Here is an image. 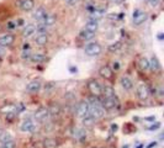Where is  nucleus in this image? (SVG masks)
Listing matches in <instances>:
<instances>
[{"label":"nucleus","mask_w":164,"mask_h":148,"mask_svg":"<svg viewBox=\"0 0 164 148\" xmlns=\"http://www.w3.org/2000/svg\"><path fill=\"white\" fill-rule=\"evenodd\" d=\"M29 59L31 62H34V63H43L46 61V54H43V53H32Z\"/></svg>","instance_id":"b1692460"},{"label":"nucleus","mask_w":164,"mask_h":148,"mask_svg":"<svg viewBox=\"0 0 164 148\" xmlns=\"http://www.w3.org/2000/svg\"><path fill=\"white\" fill-rule=\"evenodd\" d=\"M16 27V22H12V21H9L6 23V29H9V30H14Z\"/></svg>","instance_id":"72a5a7b5"},{"label":"nucleus","mask_w":164,"mask_h":148,"mask_svg":"<svg viewBox=\"0 0 164 148\" xmlns=\"http://www.w3.org/2000/svg\"><path fill=\"white\" fill-rule=\"evenodd\" d=\"M16 5L20 10L25 11V12H30L35 9V0H16Z\"/></svg>","instance_id":"0eeeda50"},{"label":"nucleus","mask_w":164,"mask_h":148,"mask_svg":"<svg viewBox=\"0 0 164 148\" xmlns=\"http://www.w3.org/2000/svg\"><path fill=\"white\" fill-rule=\"evenodd\" d=\"M86 89L89 94L92 95L93 97H100L101 96V92H102V85L97 79L92 78L88 80L86 83Z\"/></svg>","instance_id":"f03ea898"},{"label":"nucleus","mask_w":164,"mask_h":148,"mask_svg":"<svg viewBox=\"0 0 164 148\" xmlns=\"http://www.w3.org/2000/svg\"><path fill=\"white\" fill-rule=\"evenodd\" d=\"M122 47V43L120 42V41H117V42H113V43H111V45H109V47H108V49L110 52H117L119 49Z\"/></svg>","instance_id":"c756f323"},{"label":"nucleus","mask_w":164,"mask_h":148,"mask_svg":"<svg viewBox=\"0 0 164 148\" xmlns=\"http://www.w3.org/2000/svg\"><path fill=\"white\" fill-rule=\"evenodd\" d=\"M20 130L25 133H32V132H35V130H36V123L32 119H25L21 122Z\"/></svg>","instance_id":"6e6552de"},{"label":"nucleus","mask_w":164,"mask_h":148,"mask_svg":"<svg viewBox=\"0 0 164 148\" xmlns=\"http://www.w3.org/2000/svg\"><path fill=\"white\" fill-rule=\"evenodd\" d=\"M64 3L68 4L69 6H75L79 3V0H64Z\"/></svg>","instance_id":"7c9ffc66"},{"label":"nucleus","mask_w":164,"mask_h":148,"mask_svg":"<svg viewBox=\"0 0 164 148\" xmlns=\"http://www.w3.org/2000/svg\"><path fill=\"white\" fill-rule=\"evenodd\" d=\"M56 21H57V16L54 14H46L45 19L42 21H40V22H42L46 27H51L56 23Z\"/></svg>","instance_id":"f3484780"},{"label":"nucleus","mask_w":164,"mask_h":148,"mask_svg":"<svg viewBox=\"0 0 164 148\" xmlns=\"http://www.w3.org/2000/svg\"><path fill=\"white\" fill-rule=\"evenodd\" d=\"M81 120H83V125H84V126H92V125H94V122L96 121V120L94 119V116H92L90 114L85 115V116L81 119Z\"/></svg>","instance_id":"cd10ccee"},{"label":"nucleus","mask_w":164,"mask_h":148,"mask_svg":"<svg viewBox=\"0 0 164 148\" xmlns=\"http://www.w3.org/2000/svg\"><path fill=\"white\" fill-rule=\"evenodd\" d=\"M0 148H5V147L4 146H0Z\"/></svg>","instance_id":"e433bc0d"},{"label":"nucleus","mask_w":164,"mask_h":148,"mask_svg":"<svg viewBox=\"0 0 164 148\" xmlns=\"http://www.w3.org/2000/svg\"><path fill=\"white\" fill-rule=\"evenodd\" d=\"M155 146H157V142H152L149 146H147L146 148H152V147H155Z\"/></svg>","instance_id":"f704fd0d"},{"label":"nucleus","mask_w":164,"mask_h":148,"mask_svg":"<svg viewBox=\"0 0 164 148\" xmlns=\"http://www.w3.org/2000/svg\"><path fill=\"white\" fill-rule=\"evenodd\" d=\"M75 114L78 117H81V119H83L85 115H88L89 114V101L83 100V101L78 103L77 108H75Z\"/></svg>","instance_id":"9d476101"},{"label":"nucleus","mask_w":164,"mask_h":148,"mask_svg":"<svg viewBox=\"0 0 164 148\" xmlns=\"http://www.w3.org/2000/svg\"><path fill=\"white\" fill-rule=\"evenodd\" d=\"M148 19V15L146 11L141 10V9H135L133 15H132V20H133V25L135 26H139L143 22H146V20Z\"/></svg>","instance_id":"423d86ee"},{"label":"nucleus","mask_w":164,"mask_h":148,"mask_svg":"<svg viewBox=\"0 0 164 148\" xmlns=\"http://www.w3.org/2000/svg\"><path fill=\"white\" fill-rule=\"evenodd\" d=\"M99 75L105 80H112L113 79V70L110 65H101L99 69Z\"/></svg>","instance_id":"9b49d317"},{"label":"nucleus","mask_w":164,"mask_h":148,"mask_svg":"<svg viewBox=\"0 0 164 148\" xmlns=\"http://www.w3.org/2000/svg\"><path fill=\"white\" fill-rule=\"evenodd\" d=\"M84 52H85V54H88L90 57H97L101 54L102 47L99 42H89L84 48Z\"/></svg>","instance_id":"20e7f679"},{"label":"nucleus","mask_w":164,"mask_h":148,"mask_svg":"<svg viewBox=\"0 0 164 148\" xmlns=\"http://www.w3.org/2000/svg\"><path fill=\"white\" fill-rule=\"evenodd\" d=\"M136 95L139 100L142 101H146L148 100L149 96H151V89L147 84H139L136 89Z\"/></svg>","instance_id":"39448f33"},{"label":"nucleus","mask_w":164,"mask_h":148,"mask_svg":"<svg viewBox=\"0 0 164 148\" xmlns=\"http://www.w3.org/2000/svg\"><path fill=\"white\" fill-rule=\"evenodd\" d=\"M92 148H96V147H92Z\"/></svg>","instance_id":"58836bf2"},{"label":"nucleus","mask_w":164,"mask_h":148,"mask_svg":"<svg viewBox=\"0 0 164 148\" xmlns=\"http://www.w3.org/2000/svg\"><path fill=\"white\" fill-rule=\"evenodd\" d=\"M47 110H48V112H50V116H53V115H59L61 114V106L58 104H52Z\"/></svg>","instance_id":"bb28decb"},{"label":"nucleus","mask_w":164,"mask_h":148,"mask_svg":"<svg viewBox=\"0 0 164 148\" xmlns=\"http://www.w3.org/2000/svg\"><path fill=\"white\" fill-rule=\"evenodd\" d=\"M94 37H95V34H93V32H90V31H86V30L80 31V34H79V38L83 41H90Z\"/></svg>","instance_id":"a878e982"},{"label":"nucleus","mask_w":164,"mask_h":148,"mask_svg":"<svg viewBox=\"0 0 164 148\" xmlns=\"http://www.w3.org/2000/svg\"><path fill=\"white\" fill-rule=\"evenodd\" d=\"M86 31H90V32H93V34H95V32L99 30V23H97L96 20H89L86 23H85V29Z\"/></svg>","instance_id":"4be33fe9"},{"label":"nucleus","mask_w":164,"mask_h":148,"mask_svg":"<svg viewBox=\"0 0 164 148\" xmlns=\"http://www.w3.org/2000/svg\"><path fill=\"white\" fill-rule=\"evenodd\" d=\"M146 1H147V0H146Z\"/></svg>","instance_id":"ea45409f"},{"label":"nucleus","mask_w":164,"mask_h":148,"mask_svg":"<svg viewBox=\"0 0 164 148\" xmlns=\"http://www.w3.org/2000/svg\"><path fill=\"white\" fill-rule=\"evenodd\" d=\"M120 84L122 86V89H125L126 92H131V90L133 89L135 84H133V80L131 79L130 77L127 75H122L121 79H120Z\"/></svg>","instance_id":"f8f14e48"},{"label":"nucleus","mask_w":164,"mask_h":148,"mask_svg":"<svg viewBox=\"0 0 164 148\" xmlns=\"http://www.w3.org/2000/svg\"><path fill=\"white\" fill-rule=\"evenodd\" d=\"M42 147L43 148H56V147H58V139L52 138V137L45 138L43 142H42Z\"/></svg>","instance_id":"412c9836"},{"label":"nucleus","mask_w":164,"mask_h":148,"mask_svg":"<svg viewBox=\"0 0 164 148\" xmlns=\"http://www.w3.org/2000/svg\"><path fill=\"white\" fill-rule=\"evenodd\" d=\"M35 42L40 47H45L48 43V35L46 32L45 34H37V36L35 37Z\"/></svg>","instance_id":"aec40b11"},{"label":"nucleus","mask_w":164,"mask_h":148,"mask_svg":"<svg viewBox=\"0 0 164 148\" xmlns=\"http://www.w3.org/2000/svg\"><path fill=\"white\" fill-rule=\"evenodd\" d=\"M3 30H4V26H3L1 23H0V34H1V32H3Z\"/></svg>","instance_id":"c9c22d12"},{"label":"nucleus","mask_w":164,"mask_h":148,"mask_svg":"<svg viewBox=\"0 0 164 148\" xmlns=\"http://www.w3.org/2000/svg\"><path fill=\"white\" fill-rule=\"evenodd\" d=\"M34 117H35V120L37 121V122H45L48 117H50V112H48V110L47 109H38L36 112H35V115H34Z\"/></svg>","instance_id":"ddd939ff"},{"label":"nucleus","mask_w":164,"mask_h":148,"mask_svg":"<svg viewBox=\"0 0 164 148\" xmlns=\"http://www.w3.org/2000/svg\"><path fill=\"white\" fill-rule=\"evenodd\" d=\"M149 62V70H152V72H154V73H157V72H159L160 70V63H159V61H158V58L155 56H152L151 57V59L148 61Z\"/></svg>","instance_id":"6ab92c4d"},{"label":"nucleus","mask_w":164,"mask_h":148,"mask_svg":"<svg viewBox=\"0 0 164 148\" xmlns=\"http://www.w3.org/2000/svg\"><path fill=\"white\" fill-rule=\"evenodd\" d=\"M139 67H141L142 70H144V72L149 70V62L146 57H143V58H141V61H139Z\"/></svg>","instance_id":"c85d7f7f"},{"label":"nucleus","mask_w":164,"mask_h":148,"mask_svg":"<svg viewBox=\"0 0 164 148\" xmlns=\"http://www.w3.org/2000/svg\"><path fill=\"white\" fill-rule=\"evenodd\" d=\"M11 139H14V137L9 131H5L4 128L0 130V143H5L7 141H11Z\"/></svg>","instance_id":"393cba45"},{"label":"nucleus","mask_w":164,"mask_h":148,"mask_svg":"<svg viewBox=\"0 0 164 148\" xmlns=\"http://www.w3.org/2000/svg\"><path fill=\"white\" fill-rule=\"evenodd\" d=\"M35 34H36V26H35L34 23H29V25H26V26H25V29L22 30L21 36L23 38H29L32 35H35Z\"/></svg>","instance_id":"dca6fc26"},{"label":"nucleus","mask_w":164,"mask_h":148,"mask_svg":"<svg viewBox=\"0 0 164 148\" xmlns=\"http://www.w3.org/2000/svg\"><path fill=\"white\" fill-rule=\"evenodd\" d=\"M46 10L43 9V7H37V9L34 11V19L37 21V22H40V21H42L43 19H45V16H46Z\"/></svg>","instance_id":"5701e85b"},{"label":"nucleus","mask_w":164,"mask_h":148,"mask_svg":"<svg viewBox=\"0 0 164 148\" xmlns=\"http://www.w3.org/2000/svg\"><path fill=\"white\" fill-rule=\"evenodd\" d=\"M101 105H102V108L105 110H112V109H115L117 106V100H116V97H115V96L113 97H106V99L102 100Z\"/></svg>","instance_id":"2eb2a0df"},{"label":"nucleus","mask_w":164,"mask_h":148,"mask_svg":"<svg viewBox=\"0 0 164 148\" xmlns=\"http://www.w3.org/2000/svg\"><path fill=\"white\" fill-rule=\"evenodd\" d=\"M0 130H3V127H1V125H0Z\"/></svg>","instance_id":"4c0bfd02"},{"label":"nucleus","mask_w":164,"mask_h":148,"mask_svg":"<svg viewBox=\"0 0 164 148\" xmlns=\"http://www.w3.org/2000/svg\"><path fill=\"white\" fill-rule=\"evenodd\" d=\"M16 40V36L11 32H7V34H4L0 36V46L1 47H10L14 45Z\"/></svg>","instance_id":"1a4fd4ad"},{"label":"nucleus","mask_w":164,"mask_h":148,"mask_svg":"<svg viewBox=\"0 0 164 148\" xmlns=\"http://www.w3.org/2000/svg\"><path fill=\"white\" fill-rule=\"evenodd\" d=\"M96 99L97 97H95V100L93 99V100L89 103V114L92 115V116H94L95 120H99V119H102L106 115V110L102 108L101 103H99Z\"/></svg>","instance_id":"f257e3e1"},{"label":"nucleus","mask_w":164,"mask_h":148,"mask_svg":"<svg viewBox=\"0 0 164 148\" xmlns=\"http://www.w3.org/2000/svg\"><path fill=\"white\" fill-rule=\"evenodd\" d=\"M120 68H121V65H120V63L119 62H112V70H115V72H119L120 70Z\"/></svg>","instance_id":"2f4dec72"},{"label":"nucleus","mask_w":164,"mask_h":148,"mask_svg":"<svg viewBox=\"0 0 164 148\" xmlns=\"http://www.w3.org/2000/svg\"><path fill=\"white\" fill-rule=\"evenodd\" d=\"M147 3L151 6H158L160 4V0H147Z\"/></svg>","instance_id":"473e14b6"},{"label":"nucleus","mask_w":164,"mask_h":148,"mask_svg":"<svg viewBox=\"0 0 164 148\" xmlns=\"http://www.w3.org/2000/svg\"><path fill=\"white\" fill-rule=\"evenodd\" d=\"M41 88H42V83H41V80H31L30 83L27 84V92L29 93H32V94H36V93H38L40 90H41Z\"/></svg>","instance_id":"4468645a"},{"label":"nucleus","mask_w":164,"mask_h":148,"mask_svg":"<svg viewBox=\"0 0 164 148\" xmlns=\"http://www.w3.org/2000/svg\"><path fill=\"white\" fill-rule=\"evenodd\" d=\"M22 109H23V106L21 104L7 103V104H3L0 106V114L1 115H15V114H19Z\"/></svg>","instance_id":"7ed1b4c3"},{"label":"nucleus","mask_w":164,"mask_h":148,"mask_svg":"<svg viewBox=\"0 0 164 148\" xmlns=\"http://www.w3.org/2000/svg\"><path fill=\"white\" fill-rule=\"evenodd\" d=\"M101 96H104V99H106V97H113L115 96V89H113V86L110 85V84L102 85Z\"/></svg>","instance_id":"a211bd4d"}]
</instances>
